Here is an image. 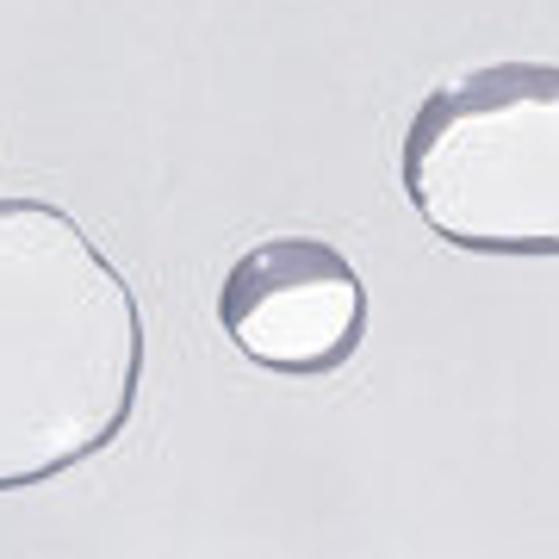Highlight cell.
Returning a JSON list of instances; mask_svg holds the SVG:
<instances>
[{
    "instance_id": "1",
    "label": "cell",
    "mask_w": 559,
    "mask_h": 559,
    "mask_svg": "<svg viewBox=\"0 0 559 559\" xmlns=\"http://www.w3.org/2000/svg\"><path fill=\"white\" fill-rule=\"evenodd\" d=\"M143 360L112 255L62 205L0 193V491L100 460L138 411Z\"/></svg>"
},
{
    "instance_id": "2",
    "label": "cell",
    "mask_w": 559,
    "mask_h": 559,
    "mask_svg": "<svg viewBox=\"0 0 559 559\" xmlns=\"http://www.w3.org/2000/svg\"><path fill=\"white\" fill-rule=\"evenodd\" d=\"M399 187L429 237L473 255H559V62H485L404 124Z\"/></svg>"
},
{
    "instance_id": "3",
    "label": "cell",
    "mask_w": 559,
    "mask_h": 559,
    "mask_svg": "<svg viewBox=\"0 0 559 559\" xmlns=\"http://www.w3.org/2000/svg\"><path fill=\"white\" fill-rule=\"evenodd\" d=\"M218 323L242 360L280 380H323L348 367L367 336L360 267L323 237H261L230 261Z\"/></svg>"
}]
</instances>
